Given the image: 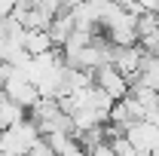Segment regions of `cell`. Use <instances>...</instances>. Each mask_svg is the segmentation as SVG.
I'll return each instance as SVG.
<instances>
[{"label":"cell","mask_w":159,"mask_h":156,"mask_svg":"<svg viewBox=\"0 0 159 156\" xmlns=\"http://www.w3.org/2000/svg\"><path fill=\"white\" fill-rule=\"evenodd\" d=\"M107 144L113 147V153H116V156H138V150L132 147V141L125 138V132H122V135H116V138H110Z\"/></svg>","instance_id":"cell-6"},{"label":"cell","mask_w":159,"mask_h":156,"mask_svg":"<svg viewBox=\"0 0 159 156\" xmlns=\"http://www.w3.org/2000/svg\"><path fill=\"white\" fill-rule=\"evenodd\" d=\"M92 77H95V86L104 89L113 101H119V98L129 95V77H125L119 67H113L110 61H107V64H98V67L92 71Z\"/></svg>","instance_id":"cell-1"},{"label":"cell","mask_w":159,"mask_h":156,"mask_svg":"<svg viewBox=\"0 0 159 156\" xmlns=\"http://www.w3.org/2000/svg\"><path fill=\"white\" fill-rule=\"evenodd\" d=\"M21 49H25L28 55H40V52L52 49L49 31H46V28H25V34H21Z\"/></svg>","instance_id":"cell-4"},{"label":"cell","mask_w":159,"mask_h":156,"mask_svg":"<svg viewBox=\"0 0 159 156\" xmlns=\"http://www.w3.org/2000/svg\"><path fill=\"white\" fill-rule=\"evenodd\" d=\"M89 156H116V153H113V147H110L107 141H101V144H95V147L89 150Z\"/></svg>","instance_id":"cell-8"},{"label":"cell","mask_w":159,"mask_h":156,"mask_svg":"<svg viewBox=\"0 0 159 156\" xmlns=\"http://www.w3.org/2000/svg\"><path fill=\"white\" fill-rule=\"evenodd\" d=\"M125 138L132 141V147L138 153H150L159 147V126L150 119H135V122L125 126Z\"/></svg>","instance_id":"cell-2"},{"label":"cell","mask_w":159,"mask_h":156,"mask_svg":"<svg viewBox=\"0 0 159 156\" xmlns=\"http://www.w3.org/2000/svg\"><path fill=\"white\" fill-rule=\"evenodd\" d=\"M138 46L144 49V52H159V28L141 34V37H138Z\"/></svg>","instance_id":"cell-7"},{"label":"cell","mask_w":159,"mask_h":156,"mask_svg":"<svg viewBox=\"0 0 159 156\" xmlns=\"http://www.w3.org/2000/svg\"><path fill=\"white\" fill-rule=\"evenodd\" d=\"M141 58H144V49H141L138 43H129V46H113L110 64L119 67V71L129 77V86H132V80L138 77V71H141Z\"/></svg>","instance_id":"cell-3"},{"label":"cell","mask_w":159,"mask_h":156,"mask_svg":"<svg viewBox=\"0 0 159 156\" xmlns=\"http://www.w3.org/2000/svg\"><path fill=\"white\" fill-rule=\"evenodd\" d=\"M138 3L147 9V12H159V0H138Z\"/></svg>","instance_id":"cell-9"},{"label":"cell","mask_w":159,"mask_h":156,"mask_svg":"<svg viewBox=\"0 0 159 156\" xmlns=\"http://www.w3.org/2000/svg\"><path fill=\"white\" fill-rule=\"evenodd\" d=\"M0 92H3V83H0Z\"/></svg>","instance_id":"cell-10"},{"label":"cell","mask_w":159,"mask_h":156,"mask_svg":"<svg viewBox=\"0 0 159 156\" xmlns=\"http://www.w3.org/2000/svg\"><path fill=\"white\" fill-rule=\"evenodd\" d=\"M132 83H141V86L156 89V92H159V52H144V58H141V71H138V77L132 80Z\"/></svg>","instance_id":"cell-5"}]
</instances>
